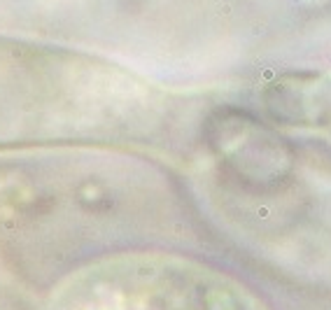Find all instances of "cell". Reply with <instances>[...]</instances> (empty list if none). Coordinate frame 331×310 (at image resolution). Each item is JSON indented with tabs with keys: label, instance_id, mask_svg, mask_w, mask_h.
I'll list each match as a JSON object with an SVG mask.
<instances>
[{
	"label": "cell",
	"instance_id": "obj_1",
	"mask_svg": "<svg viewBox=\"0 0 331 310\" xmlns=\"http://www.w3.org/2000/svg\"><path fill=\"white\" fill-rule=\"evenodd\" d=\"M42 310H271L210 264L168 252H119L89 261L49 291Z\"/></svg>",
	"mask_w": 331,
	"mask_h": 310
},
{
	"label": "cell",
	"instance_id": "obj_2",
	"mask_svg": "<svg viewBox=\"0 0 331 310\" xmlns=\"http://www.w3.org/2000/svg\"><path fill=\"white\" fill-rule=\"evenodd\" d=\"M322 107H324V126L331 133V77L324 84V93H322Z\"/></svg>",
	"mask_w": 331,
	"mask_h": 310
}]
</instances>
